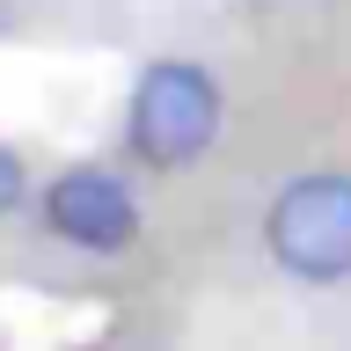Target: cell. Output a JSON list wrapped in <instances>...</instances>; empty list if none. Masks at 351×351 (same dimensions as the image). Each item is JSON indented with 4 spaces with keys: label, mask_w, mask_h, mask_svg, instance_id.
Wrapping results in <instances>:
<instances>
[{
    "label": "cell",
    "mask_w": 351,
    "mask_h": 351,
    "mask_svg": "<svg viewBox=\"0 0 351 351\" xmlns=\"http://www.w3.org/2000/svg\"><path fill=\"white\" fill-rule=\"evenodd\" d=\"M219 139V88L205 66L161 59L132 88V154L147 169H183Z\"/></svg>",
    "instance_id": "cell-1"
},
{
    "label": "cell",
    "mask_w": 351,
    "mask_h": 351,
    "mask_svg": "<svg viewBox=\"0 0 351 351\" xmlns=\"http://www.w3.org/2000/svg\"><path fill=\"white\" fill-rule=\"evenodd\" d=\"M263 241H271L278 271H293L307 285L351 278V176L322 169V176L285 183L271 219H263Z\"/></svg>",
    "instance_id": "cell-2"
},
{
    "label": "cell",
    "mask_w": 351,
    "mask_h": 351,
    "mask_svg": "<svg viewBox=\"0 0 351 351\" xmlns=\"http://www.w3.org/2000/svg\"><path fill=\"white\" fill-rule=\"evenodd\" d=\"M44 219H51V234L73 241V249H95V256H117L139 241V205L117 176L103 169H66L44 197Z\"/></svg>",
    "instance_id": "cell-3"
},
{
    "label": "cell",
    "mask_w": 351,
    "mask_h": 351,
    "mask_svg": "<svg viewBox=\"0 0 351 351\" xmlns=\"http://www.w3.org/2000/svg\"><path fill=\"white\" fill-rule=\"evenodd\" d=\"M22 191H29V183H22V161L0 147V213H15V205H22Z\"/></svg>",
    "instance_id": "cell-4"
}]
</instances>
